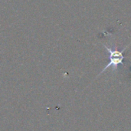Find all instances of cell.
I'll use <instances>...</instances> for the list:
<instances>
[{
  "instance_id": "obj_1",
  "label": "cell",
  "mask_w": 131,
  "mask_h": 131,
  "mask_svg": "<svg viewBox=\"0 0 131 131\" xmlns=\"http://www.w3.org/2000/svg\"><path fill=\"white\" fill-rule=\"evenodd\" d=\"M104 46L105 47V49L110 53V62L108 63V64L105 66V68L100 73V74L98 76H100L101 73H103L104 71H106L109 67L112 66L113 67V70H117L118 69V66L120 64H123V59H124V56L123 55V53L127 49V46L124 47V49H122L121 51L120 50H113L111 48L107 47V46L104 45Z\"/></svg>"
}]
</instances>
